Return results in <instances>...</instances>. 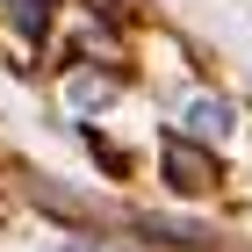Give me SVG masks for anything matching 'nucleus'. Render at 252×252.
I'll use <instances>...</instances> for the list:
<instances>
[{
    "label": "nucleus",
    "instance_id": "1",
    "mask_svg": "<svg viewBox=\"0 0 252 252\" xmlns=\"http://www.w3.org/2000/svg\"><path fill=\"white\" fill-rule=\"evenodd\" d=\"M166 180L173 188H216V158H209V144H194V137H166Z\"/></svg>",
    "mask_w": 252,
    "mask_h": 252
},
{
    "label": "nucleus",
    "instance_id": "2",
    "mask_svg": "<svg viewBox=\"0 0 252 252\" xmlns=\"http://www.w3.org/2000/svg\"><path fill=\"white\" fill-rule=\"evenodd\" d=\"M223 130H231V101H223V94L188 101V123H180V137H194V144H216Z\"/></svg>",
    "mask_w": 252,
    "mask_h": 252
},
{
    "label": "nucleus",
    "instance_id": "3",
    "mask_svg": "<svg viewBox=\"0 0 252 252\" xmlns=\"http://www.w3.org/2000/svg\"><path fill=\"white\" fill-rule=\"evenodd\" d=\"M108 94H116V79H72V101H79V108H101Z\"/></svg>",
    "mask_w": 252,
    "mask_h": 252
}]
</instances>
